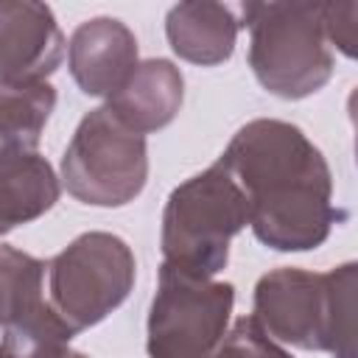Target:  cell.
Wrapping results in <instances>:
<instances>
[{
  "mask_svg": "<svg viewBox=\"0 0 358 358\" xmlns=\"http://www.w3.org/2000/svg\"><path fill=\"white\" fill-rule=\"evenodd\" d=\"M246 224V196L215 159L171 190L159 232L162 263L196 277H215L229 260V241Z\"/></svg>",
  "mask_w": 358,
  "mask_h": 358,
  "instance_id": "cell-3",
  "label": "cell"
},
{
  "mask_svg": "<svg viewBox=\"0 0 358 358\" xmlns=\"http://www.w3.org/2000/svg\"><path fill=\"white\" fill-rule=\"evenodd\" d=\"M59 201V179L45 157L0 154V235L45 215Z\"/></svg>",
  "mask_w": 358,
  "mask_h": 358,
  "instance_id": "cell-12",
  "label": "cell"
},
{
  "mask_svg": "<svg viewBox=\"0 0 358 358\" xmlns=\"http://www.w3.org/2000/svg\"><path fill=\"white\" fill-rule=\"evenodd\" d=\"M73 333L59 322V316L31 322V324H14L3 330L0 341V358H34L42 344L50 341H70Z\"/></svg>",
  "mask_w": 358,
  "mask_h": 358,
  "instance_id": "cell-16",
  "label": "cell"
},
{
  "mask_svg": "<svg viewBox=\"0 0 358 358\" xmlns=\"http://www.w3.org/2000/svg\"><path fill=\"white\" fill-rule=\"evenodd\" d=\"M145 179V137L123 126L106 106L87 112L62 157L67 193L81 204L123 207L140 196Z\"/></svg>",
  "mask_w": 358,
  "mask_h": 358,
  "instance_id": "cell-6",
  "label": "cell"
},
{
  "mask_svg": "<svg viewBox=\"0 0 358 358\" xmlns=\"http://www.w3.org/2000/svg\"><path fill=\"white\" fill-rule=\"evenodd\" d=\"M34 358H87V355L70 350V341H50V344H42Z\"/></svg>",
  "mask_w": 358,
  "mask_h": 358,
  "instance_id": "cell-18",
  "label": "cell"
},
{
  "mask_svg": "<svg viewBox=\"0 0 358 358\" xmlns=\"http://www.w3.org/2000/svg\"><path fill=\"white\" fill-rule=\"evenodd\" d=\"M358 3H322V28L327 42H333L347 59L355 56L358 31Z\"/></svg>",
  "mask_w": 358,
  "mask_h": 358,
  "instance_id": "cell-17",
  "label": "cell"
},
{
  "mask_svg": "<svg viewBox=\"0 0 358 358\" xmlns=\"http://www.w3.org/2000/svg\"><path fill=\"white\" fill-rule=\"evenodd\" d=\"M213 358H294V355L282 350L274 338H268L252 316H241L224 333Z\"/></svg>",
  "mask_w": 358,
  "mask_h": 358,
  "instance_id": "cell-15",
  "label": "cell"
},
{
  "mask_svg": "<svg viewBox=\"0 0 358 358\" xmlns=\"http://www.w3.org/2000/svg\"><path fill=\"white\" fill-rule=\"evenodd\" d=\"M241 22L235 8L213 0L176 3L165 17V36L173 53L190 64L213 67L232 56Z\"/></svg>",
  "mask_w": 358,
  "mask_h": 358,
  "instance_id": "cell-11",
  "label": "cell"
},
{
  "mask_svg": "<svg viewBox=\"0 0 358 358\" xmlns=\"http://www.w3.org/2000/svg\"><path fill=\"white\" fill-rule=\"evenodd\" d=\"M67 64L84 95L109 101L140 64L137 39L120 20L92 17L73 31Z\"/></svg>",
  "mask_w": 358,
  "mask_h": 358,
  "instance_id": "cell-9",
  "label": "cell"
},
{
  "mask_svg": "<svg viewBox=\"0 0 358 358\" xmlns=\"http://www.w3.org/2000/svg\"><path fill=\"white\" fill-rule=\"evenodd\" d=\"M355 263L324 274L282 266L257 280L252 319L274 341L355 358Z\"/></svg>",
  "mask_w": 358,
  "mask_h": 358,
  "instance_id": "cell-2",
  "label": "cell"
},
{
  "mask_svg": "<svg viewBox=\"0 0 358 358\" xmlns=\"http://www.w3.org/2000/svg\"><path fill=\"white\" fill-rule=\"evenodd\" d=\"M235 305L232 282L196 277L171 266H159L157 294L148 310L151 358H213Z\"/></svg>",
  "mask_w": 358,
  "mask_h": 358,
  "instance_id": "cell-7",
  "label": "cell"
},
{
  "mask_svg": "<svg viewBox=\"0 0 358 358\" xmlns=\"http://www.w3.org/2000/svg\"><path fill=\"white\" fill-rule=\"evenodd\" d=\"M185 98V78L168 59H145L134 67L129 81L106 101V109L131 131L148 134L165 129Z\"/></svg>",
  "mask_w": 358,
  "mask_h": 358,
  "instance_id": "cell-10",
  "label": "cell"
},
{
  "mask_svg": "<svg viewBox=\"0 0 358 358\" xmlns=\"http://www.w3.org/2000/svg\"><path fill=\"white\" fill-rule=\"evenodd\" d=\"M218 159L246 196L255 238L277 252L316 249L347 218L333 204L327 159L294 123L249 120Z\"/></svg>",
  "mask_w": 358,
  "mask_h": 358,
  "instance_id": "cell-1",
  "label": "cell"
},
{
  "mask_svg": "<svg viewBox=\"0 0 358 358\" xmlns=\"http://www.w3.org/2000/svg\"><path fill=\"white\" fill-rule=\"evenodd\" d=\"M56 316L45 296V263L0 243V327L31 324Z\"/></svg>",
  "mask_w": 358,
  "mask_h": 358,
  "instance_id": "cell-14",
  "label": "cell"
},
{
  "mask_svg": "<svg viewBox=\"0 0 358 358\" xmlns=\"http://www.w3.org/2000/svg\"><path fill=\"white\" fill-rule=\"evenodd\" d=\"M137 263L129 243L112 232H84L45 263V296L76 336L106 319L129 296Z\"/></svg>",
  "mask_w": 358,
  "mask_h": 358,
  "instance_id": "cell-5",
  "label": "cell"
},
{
  "mask_svg": "<svg viewBox=\"0 0 358 358\" xmlns=\"http://www.w3.org/2000/svg\"><path fill=\"white\" fill-rule=\"evenodd\" d=\"M238 22L249 28V67L266 92L299 101L330 81L322 3H246Z\"/></svg>",
  "mask_w": 358,
  "mask_h": 358,
  "instance_id": "cell-4",
  "label": "cell"
},
{
  "mask_svg": "<svg viewBox=\"0 0 358 358\" xmlns=\"http://www.w3.org/2000/svg\"><path fill=\"white\" fill-rule=\"evenodd\" d=\"M64 59V36L50 6L0 0V78L45 81Z\"/></svg>",
  "mask_w": 358,
  "mask_h": 358,
  "instance_id": "cell-8",
  "label": "cell"
},
{
  "mask_svg": "<svg viewBox=\"0 0 358 358\" xmlns=\"http://www.w3.org/2000/svg\"><path fill=\"white\" fill-rule=\"evenodd\" d=\"M53 106L56 90L48 81L0 78V154L36 151Z\"/></svg>",
  "mask_w": 358,
  "mask_h": 358,
  "instance_id": "cell-13",
  "label": "cell"
}]
</instances>
